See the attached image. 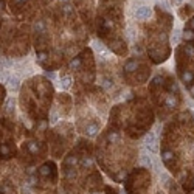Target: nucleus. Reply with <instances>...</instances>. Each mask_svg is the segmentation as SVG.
<instances>
[{
    "mask_svg": "<svg viewBox=\"0 0 194 194\" xmlns=\"http://www.w3.org/2000/svg\"><path fill=\"white\" fill-rule=\"evenodd\" d=\"M145 145H146V148H148L151 152H157V151H158V146H157V138H155L154 134H149V135L146 137Z\"/></svg>",
    "mask_w": 194,
    "mask_h": 194,
    "instance_id": "1",
    "label": "nucleus"
},
{
    "mask_svg": "<svg viewBox=\"0 0 194 194\" xmlns=\"http://www.w3.org/2000/svg\"><path fill=\"white\" fill-rule=\"evenodd\" d=\"M50 172H54V165H53V163H45L43 166L39 168V174H40L42 177H48Z\"/></svg>",
    "mask_w": 194,
    "mask_h": 194,
    "instance_id": "2",
    "label": "nucleus"
},
{
    "mask_svg": "<svg viewBox=\"0 0 194 194\" xmlns=\"http://www.w3.org/2000/svg\"><path fill=\"white\" fill-rule=\"evenodd\" d=\"M149 16H151V8H148V6H141V8L137 9V19L143 20V19H149Z\"/></svg>",
    "mask_w": 194,
    "mask_h": 194,
    "instance_id": "3",
    "label": "nucleus"
},
{
    "mask_svg": "<svg viewBox=\"0 0 194 194\" xmlns=\"http://www.w3.org/2000/svg\"><path fill=\"white\" fill-rule=\"evenodd\" d=\"M161 157H163V161L169 166V168H172V160H174V152L172 151H163L161 152Z\"/></svg>",
    "mask_w": 194,
    "mask_h": 194,
    "instance_id": "4",
    "label": "nucleus"
},
{
    "mask_svg": "<svg viewBox=\"0 0 194 194\" xmlns=\"http://www.w3.org/2000/svg\"><path fill=\"white\" fill-rule=\"evenodd\" d=\"M137 67H138V62H137L135 59H129V61L124 64V72H126V73H132V72L137 70Z\"/></svg>",
    "mask_w": 194,
    "mask_h": 194,
    "instance_id": "5",
    "label": "nucleus"
},
{
    "mask_svg": "<svg viewBox=\"0 0 194 194\" xmlns=\"http://www.w3.org/2000/svg\"><path fill=\"white\" fill-rule=\"evenodd\" d=\"M180 78H182V81H183L186 85H190L194 81V75L191 72H188V70H186V72H180Z\"/></svg>",
    "mask_w": 194,
    "mask_h": 194,
    "instance_id": "6",
    "label": "nucleus"
},
{
    "mask_svg": "<svg viewBox=\"0 0 194 194\" xmlns=\"http://www.w3.org/2000/svg\"><path fill=\"white\" fill-rule=\"evenodd\" d=\"M98 130H100L98 124H96V123H92V124H89V126H87V129H85V134H87L89 137H95V135L98 134Z\"/></svg>",
    "mask_w": 194,
    "mask_h": 194,
    "instance_id": "7",
    "label": "nucleus"
},
{
    "mask_svg": "<svg viewBox=\"0 0 194 194\" xmlns=\"http://www.w3.org/2000/svg\"><path fill=\"white\" fill-rule=\"evenodd\" d=\"M75 165H76V157L75 155H69L64 160V168H75Z\"/></svg>",
    "mask_w": 194,
    "mask_h": 194,
    "instance_id": "8",
    "label": "nucleus"
},
{
    "mask_svg": "<svg viewBox=\"0 0 194 194\" xmlns=\"http://www.w3.org/2000/svg\"><path fill=\"white\" fill-rule=\"evenodd\" d=\"M6 82H8V87H9V89H13V90H17V89H19V85H20V84H19V79H17V78H8V79H6Z\"/></svg>",
    "mask_w": 194,
    "mask_h": 194,
    "instance_id": "9",
    "label": "nucleus"
},
{
    "mask_svg": "<svg viewBox=\"0 0 194 194\" xmlns=\"http://www.w3.org/2000/svg\"><path fill=\"white\" fill-rule=\"evenodd\" d=\"M11 149L8 148V145H0V157L2 158H9Z\"/></svg>",
    "mask_w": 194,
    "mask_h": 194,
    "instance_id": "10",
    "label": "nucleus"
},
{
    "mask_svg": "<svg viewBox=\"0 0 194 194\" xmlns=\"http://www.w3.org/2000/svg\"><path fill=\"white\" fill-rule=\"evenodd\" d=\"M27 149H28L31 154H38L39 152L38 143H36V141H28V143H27Z\"/></svg>",
    "mask_w": 194,
    "mask_h": 194,
    "instance_id": "11",
    "label": "nucleus"
},
{
    "mask_svg": "<svg viewBox=\"0 0 194 194\" xmlns=\"http://www.w3.org/2000/svg\"><path fill=\"white\" fill-rule=\"evenodd\" d=\"M34 31H36L38 34H43V33H45V25H43L42 20H38V22L34 23Z\"/></svg>",
    "mask_w": 194,
    "mask_h": 194,
    "instance_id": "12",
    "label": "nucleus"
},
{
    "mask_svg": "<svg viewBox=\"0 0 194 194\" xmlns=\"http://www.w3.org/2000/svg\"><path fill=\"white\" fill-rule=\"evenodd\" d=\"M64 172H65V177H67V179H75V177H76L75 168H64Z\"/></svg>",
    "mask_w": 194,
    "mask_h": 194,
    "instance_id": "13",
    "label": "nucleus"
},
{
    "mask_svg": "<svg viewBox=\"0 0 194 194\" xmlns=\"http://www.w3.org/2000/svg\"><path fill=\"white\" fill-rule=\"evenodd\" d=\"M183 39H185L186 42H193V40H194V31L188 30V28H185V33H183Z\"/></svg>",
    "mask_w": 194,
    "mask_h": 194,
    "instance_id": "14",
    "label": "nucleus"
},
{
    "mask_svg": "<svg viewBox=\"0 0 194 194\" xmlns=\"http://www.w3.org/2000/svg\"><path fill=\"white\" fill-rule=\"evenodd\" d=\"M166 106L168 107H174V106H177V100L174 98V95H168V98H166Z\"/></svg>",
    "mask_w": 194,
    "mask_h": 194,
    "instance_id": "15",
    "label": "nucleus"
},
{
    "mask_svg": "<svg viewBox=\"0 0 194 194\" xmlns=\"http://www.w3.org/2000/svg\"><path fill=\"white\" fill-rule=\"evenodd\" d=\"M140 160H141V165H145L146 168H151V166H152V161H151V158H149V157H148L146 154L141 155V158H140Z\"/></svg>",
    "mask_w": 194,
    "mask_h": 194,
    "instance_id": "16",
    "label": "nucleus"
},
{
    "mask_svg": "<svg viewBox=\"0 0 194 194\" xmlns=\"http://www.w3.org/2000/svg\"><path fill=\"white\" fill-rule=\"evenodd\" d=\"M81 65V58H75L72 62H70V70H78Z\"/></svg>",
    "mask_w": 194,
    "mask_h": 194,
    "instance_id": "17",
    "label": "nucleus"
},
{
    "mask_svg": "<svg viewBox=\"0 0 194 194\" xmlns=\"http://www.w3.org/2000/svg\"><path fill=\"white\" fill-rule=\"evenodd\" d=\"M185 53H186L190 58H193V56H194V47H193V43H186V47H185Z\"/></svg>",
    "mask_w": 194,
    "mask_h": 194,
    "instance_id": "18",
    "label": "nucleus"
},
{
    "mask_svg": "<svg viewBox=\"0 0 194 194\" xmlns=\"http://www.w3.org/2000/svg\"><path fill=\"white\" fill-rule=\"evenodd\" d=\"M47 58H48V54H47L45 51H40V53L38 54V62L39 64H43V62L47 61Z\"/></svg>",
    "mask_w": 194,
    "mask_h": 194,
    "instance_id": "19",
    "label": "nucleus"
},
{
    "mask_svg": "<svg viewBox=\"0 0 194 194\" xmlns=\"http://www.w3.org/2000/svg\"><path fill=\"white\" fill-rule=\"evenodd\" d=\"M70 82H72L70 76H64V78H62V87H64V89H69V87H70Z\"/></svg>",
    "mask_w": 194,
    "mask_h": 194,
    "instance_id": "20",
    "label": "nucleus"
},
{
    "mask_svg": "<svg viewBox=\"0 0 194 194\" xmlns=\"http://www.w3.org/2000/svg\"><path fill=\"white\" fill-rule=\"evenodd\" d=\"M81 165L82 166H92V158L90 157H84L82 161H81Z\"/></svg>",
    "mask_w": 194,
    "mask_h": 194,
    "instance_id": "21",
    "label": "nucleus"
},
{
    "mask_svg": "<svg viewBox=\"0 0 194 194\" xmlns=\"http://www.w3.org/2000/svg\"><path fill=\"white\" fill-rule=\"evenodd\" d=\"M163 84V78L161 76H155L152 79V85H161Z\"/></svg>",
    "mask_w": 194,
    "mask_h": 194,
    "instance_id": "22",
    "label": "nucleus"
},
{
    "mask_svg": "<svg viewBox=\"0 0 194 194\" xmlns=\"http://www.w3.org/2000/svg\"><path fill=\"white\" fill-rule=\"evenodd\" d=\"M64 13H65V14H72V6H70V3H64Z\"/></svg>",
    "mask_w": 194,
    "mask_h": 194,
    "instance_id": "23",
    "label": "nucleus"
},
{
    "mask_svg": "<svg viewBox=\"0 0 194 194\" xmlns=\"http://www.w3.org/2000/svg\"><path fill=\"white\" fill-rule=\"evenodd\" d=\"M179 38H180V31H179V30H174V34H172V40H174V42H179Z\"/></svg>",
    "mask_w": 194,
    "mask_h": 194,
    "instance_id": "24",
    "label": "nucleus"
},
{
    "mask_svg": "<svg viewBox=\"0 0 194 194\" xmlns=\"http://www.w3.org/2000/svg\"><path fill=\"white\" fill-rule=\"evenodd\" d=\"M186 28H188V30H191V31H194V17L191 19V20H190V22H188Z\"/></svg>",
    "mask_w": 194,
    "mask_h": 194,
    "instance_id": "25",
    "label": "nucleus"
},
{
    "mask_svg": "<svg viewBox=\"0 0 194 194\" xmlns=\"http://www.w3.org/2000/svg\"><path fill=\"white\" fill-rule=\"evenodd\" d=\"M45 76L50 78V79H54V78H56V73H53V72H47V73H45Z\"/></svg>",
    "mask_w": 194,
    "mask_h": 194,
    "instance_id": "26",
    "label": "nucleus"
},
{
    "mask_svg": "<svg viewBox=\"0 0 194 194\" xmlns=\"http://www.w3.org/2000/svg\"><path fill=\"white\" fill-rule=\"evenodd\" d=\"M188 90H190V93H191V95L194 96V81L191 82V84H190V85H188Z\"/></svg>",
    "mask_w": 194,
    "mask_h": 194,
    "instance_id": "27",
    "label": "nucleus"
},
{
    "mask_svg": "<svg viewBox=\"0 0 194 194\" xmlns=\"http://www.w3.org/2000/svg\"><path fill=\"white\" fill-rule=\"evenodd\" d=\"M25 2H27V0H14V3H16V5H23Z\"/></svg>",
    "mask_w": 194,
    "mask_h": 194,
    "instance_id": "28",
    "label": "nucleus"
},
{
    "mask_svg": "<svg viewBox=\"0 0 194 194\" xmlns=\"http://www.w3.org/2000/svg\"><path fill=\"white\" fill-rule=\"evenodd\" d=\"M182 2H183V0H172V3H174V5H180Z\"/></svg>",
    "mask_w": 194,
    "mask_h": 194,
    "instance_id": "29",
    "label": "nucleus"
},
{
    "mask_svg": "<svg viewBox=\"0 0 194 194\" xmlns=\"http://www.w3.org/2000/svg\"><path fill=\"white\" fill-rule=\"evenodd\" d=\"M0 8H3V0H0Z\"/></svg>",
    "mask_w": 194,
    "mask_h": 194,
    "instance_id": "30",
    "label": "nucleus"
},
{
    "mask_svg": "<svg viewBox=\"0 0 194 194\" xmlns=\"http://www.w3.org/2000/svg\"><path fill=\"white\" fill-rule=\"evenodd\" d=\"M193 185H194V180H193Z\"/></svg>",
    "mask_w": 194,
    "mask_h": 194,
    "instance_id": "31",
    "label": "nucleus"
},
{
    "mask_svg": "<svg viewBox=\"0 0 194 194\" xmlns=\"http://www.w3.org/2000/svg\"><path fill=\"white\" fill-rule=\"evenodd\" d=\"M193 115H194V110H193Z\"/></svg>",
    "mask_w": 194,
    "mask_h": 194,
    "instance_id": "32",
    "label": "nucleus"
}]
</instances>
